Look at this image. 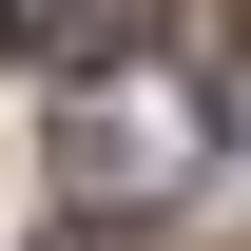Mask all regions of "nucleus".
Masks as SVG:
<instances>
[{"mask_svg": "<svg viewBox=\"0 0 251 251\" xmlns=\"http://www.w3.org/2000/svg\"><path fill=\"white\" fill-rule=\"evenodd\" d=\"M174 39V0H0V58H39V77H135Z\"/></svg>", "mask_w": 251, "mask_h": 251, "instance_id": "1", "label": "nucleus"}, {"mask_svg": "<svg viewBox=\"0 0 251 251\" xmlns=\"http://www.w3.org/2000/svg\"><path fill=\"white\" fill-rule=\"evenodd\" d=\"M213 135H232V155H251V39H232V77H213Z\"/></svg>", "mask_w": 251, "mask_h": 251, "instance_id": "2", "label": "nucleus"}, {"mask_svg": "<svg viewBox=\"0 0 251 251\" xmlns=\"http://www.w3.org/2000/svg\"><path fill=\"white\" fill-rule=\"evenodd\" d=\"M77 251H135V232H77Z\"/></svg>", "mask_w": 251, "mask_h": 251, "instance_id": "3", "label": "nucleus"}]
</instances>
